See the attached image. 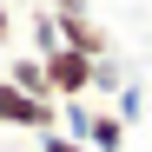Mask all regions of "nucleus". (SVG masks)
Returning <instances> with one entry per match:
<instances>
[{
    "label": "nucleus",
    "instance_id": "f257e3e1",
    "mask_svg": "<svg viewBox=\"0 0 152 152\" xmlns=\"http://www.w3.org/2000/svg\"><path fill=\"white\" fill-rule=\"evenodd\" d=\"M40 73H46V93L53 99H86L93 93V60L73 53V46H53V53L40 60Z\"/></svg>",
    "mask_w": 152,
    "mask_h": 152
},
{
    "label": "nucleus",
    "instance_id": "f03ea898",
    "mask_svg": "<svg viewBox=\"0 0 152 152\" xmlns=\"http://www.w3.org/2000/svg\"><path fill=\"white\" fill-rule=\"evenodd\" d=\"M0 126H20V132H60V99H27L0 80Z\"/></svg>",
    "mask_w": 152,
    "mask_h": 152
},
{
    "label": "nucleus",
    "instance_id": "7ed1b4c3",
    "mask_svg": "<svg viewBox=\"0 0 152 152\" xmlns=\"http://www.w3.org/2000/svg\"><path fill=\"white\" fill-rule=\"evenodd\" d=\"M53 13V7H46ZM60 20V46H73V53H86V60H99V53H113V40H106V27H99L93 13H53Z\"/></svg>",
    "mask_w": 152,
    "mask_h": 152
},
{
    "label": "nucleus",
    "instance_id": "20e7f679",
    "mask_svg": "<svg viewBox=\"0 0 152 152\" xmlns=\"http://www.w3.org/2000/svg\"><path fill=\"white\" fill-rule=\"evenodd\" d=\"M126 132H132V126H119L106 106H93V126H86V152H126Z\"/></svg>",
    "mask_w": 152,
    "mask_h": 152
},
{
    "label": "nucleus",
    "instance_id": "39448f33",
    "mask_svg": "<svg viewBox=\"0 0 152 152\" xmlns=\"http://www.w3.org/2000/svg\"><path fill=\"white\" fill-rule=\"evenodd\" d=\"M7 86H13V93H27V99H53V93H46V73H40L33 53H20V60L7 66Z\"/></svg>",
    "mask_w": 152,
    "mask_h": 152
},
{
    "label": "nucleus",
    "instance_id": "423d86ee",
    "mask_svg": "<svg viewBox=\"0 0 152 152\" xmlns=\"http://www.w3.org/2000/svg\"><path fill=\"white\" fill-rule=\"evenodd\" d=\"M106 113H113V119H119V126H132V119H139V113H145V86H139V80H126V86H119V93H113V106H106Z\"/></svg>",
    "mask_w": 152,
    "mask_h": 152
},
{
    "label": "nucleus",
    "instance_id": "0eeeda50",
    "mask_svg": "<svg viewBox=\"0 0 152 152\" xmlns=\"http://www.w3.org/2000/svg\"><path fill=\"white\" fill-rule=\"evenodd\" d=\"M27 33H33V60H46V53H53V46H60V20H53V13L40 7V13L27 20Z\"/></svg>",
    "mask_w": 152,
    "mask_h": 152
},
{
    "label": "nucleus",
    "instance_id": "6e6552de",
    "mask_svg": "<svg viewBox=\"0 0 152 152\" xmlns=\"http://www.w3.org/2000/svg\"><path fill=\"white\" fill-rule=\"evenodd\" d=\"M86 126H93V106H86V99H60V132L86 145Z\"/></svg>",
    "mask_w": 152,
    "mask_h": 152
},
{
    "label": "nucleus",
    "instance_id": "1a4fd4ad",
    "mask_svg": "<svg viewBox=\"0 0 152 152\" xmlns=\"http://www.w3.org/2000/svg\"><path fill=\"white\" fill-rule=\"evenodd\" d=\"M119 86H126L119 53H99V60H93V93H119Z\"/></svg>",
    "mask_w": 152,
    "mask_h": 152
},
{
    "label": "nucleus",
    "instance_id": "9d476101",
    "mask_svg": "<svg viewBox=\"0 0 152 152\" xmlns=\"http://www.w3.org/2000/svg\"><path fill=\"white\" fill-rule=\"evenodd\" d=\"M40 152H86V145L66 139V132H40Z\"/></svg>",
    "mask_w": 152,
    "mask_h": 152
},
{
    "label": "nucleus",
    "instance_id": "9b49d317",
    "mask_svg": "<svg viewBox=\"0 0 152 152\" xmlns=\"http://www.w3.org/2000/svg\"><path fill=\"white\" fill-rule=\"evenodd\" d=\"M0 40H13V13L7 7H0Z\"/></svg>",
    "mask_w": 152,
    "mask_h": 152
}]
</instances>
